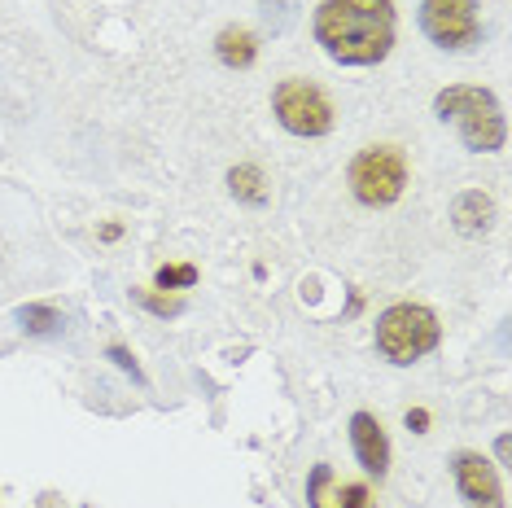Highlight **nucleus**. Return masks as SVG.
I'll list each match as a JSON object with an SVG mask.
<instances>
[{"label":"nucleus","instance_id":"6ab92c4d","mask_svg":"<svg viewBox=\"0 0 512 508\" xmlns=\"http://www.w3.org/2000/svg\"><path fill=\"white\" fill-rule=\"evenodd\" d=\"M0 351H5V346H0Z\"/></svg>","mask_w":512,"mask_h":508},{"label":"nucleus","instance_id":"2eb2a0df","mask_svg":"<svg viewBox=\"0 0 512 508\" xmlns=\"http://www.w3.org/2000/svg\"><path fill=\"white\" fill-rule=\"evenodd\" d=\"M145 307L158 311V316H176V311H184L180 298H158V294H145Z\"/></svg>","mask_w":512,"mask_h":508},{"label":"nucleus","instance_id":"f03ea898","mask_svg":"<svg viewBox=\"0 0 512 508\" xmlns=\"http://www.w3.org/2000/svg\"><path fill=\"white\" fill-rule=\"evenodd\" d=\"M434 114L442 123H456L460 127V141L473 154H495L504 149V110H499L495 92L491 88H473V84H451L434 97Z\"/></svg>","mask_w":512,"mask_h":508},{"label":"nucleus","instance_id":"9b49d317","mask_svg":"<svg viewBox=\"0 0 512 508\" xmlns=\"http://www.w3.org/2000/svg\"><path fill=\"white\" fill-rule=\"evenodd\" d=\"M228 184H232V198H241V202H250V206H263L267 202L263 171L259 167H232L228 171Z\"/></svg>","mask_w":512,"mask_h":508},{"label":"nucleus","instance_id":"6e6552de","mask_svg":"<svg viewBox=\"0 0 512 508\" xmlns=\"http://www.w3.org/2000/svg\"><path fill=\"white\" fill-rule=\"evenodd\" d=\"M351 447H355L364 473H372V478H386V469H390V438H386V430H381V421L372 417V412H355V417H351Z\"/></svg>","mask_w":512,"mask_h":508},{"label":"nucleus","instance_id":"f8f14e48","mask_svg":"<svg viewBox=\"0 0 512 508\" xmlns=\"http://www.w3.org/2000/svg\"><path fill=\"white\" fill-rule=\"evenodd\" d=\"M18 320H22V329L27 333H57L62 329V311H53V307H18Z\"/></svg>","mask_w":512,"mask_h":508},{"label":"nucleus","instance_id":"f257e3e1","mask_svg":"<svg viewBox=\"0 0 512 508\" xmlns=\"http://www.w3.org/2000/svg\"><path fill=\"white\" fill-rule=\"evenodd\" d=\"M320 49L342 66H377L394 49L390 0H320L316 9Z\"/></svg>","mask_w":512,"mask_h":508},{"label":"nucleus","instance_id":"9d476101","mask_svg":"<svg viewBox=\"0 0 512 508\" xmlns=\"http://www.w3.org/2000/svg\"><path fill=\"white\" fill-rule=\"evenodd\" d=\"M456 228L460 233H482V228H491V215H495V206H491V198L486 193H460L456 198Z\"/></svg>","mask_w":512,"mask_h":508},{"label":"nucleus","instance_id":"20e7f679","mask_svg":"<svg viewBox=\"0 0 512 508\" xmlns=\"http://www.w3.org/2000/svg\"><path fill=\"white\" fill-rule=\"evenodd\" d=\"M346 180H351V193L364 206H394L403 198L407 189V158L399 145H368L355 154L351 171H346Z\"/></svg>","mask_w":512,"mask_h":508},{"label":"nucleus","instance_id":"39448f33","mask_svg":"<svg viewBox=\"0 0 512 508\" xmlns=\"http://www.w3.org/2000/svg\"><path fill=\"white\" fill-rule=\"evenodd\" d=\"M272 110L285 132L294 136H329L333 132V106L329 97L307 84V79H281L272 92Z\"/></svg>","mask_w":512,"mask_h":508},{"label":"nucleus","instance_id":"423d86ee","mask_svg":"<svg viewBox=\"0 0 512 508\" xmlns=\"http://www.w3.org/2000/svg\"><path fill=\"white\" fill-rule=\"evenodd\" d=\"M421 31L447 53L473 49L482 40L477 0H421Z\"/></svg>","mask_w":512,"mask_h":508},{"label":"nucleus","instance_id":"7ed1b4c3","mask_svg":"<svg viewBox=\"0 0 512 508\" xmlns=\"http://www.w3.org/2000/svg\"><path fill=\"white\" fill-rule=\"evenodd\" d=\"M438 338H442L438 316L421 303H394L381 311V320H377V351L386 355L390 364L425 360L438 346Z\"/></svg>","mask_w":512,"mask_h":508},{"label":"nucleus","instance_id":"0eeeda50","mask_svg":"<svg viewBox=\"0 0 512 508\" xmlns=\"http://www.w3.org/2000/svg\"><path fill=\"white\" fill-rule=\"evenodd\" d=\"M451 469H456L460 500L469 508H504V487H499V473L491 469V460H486V456L460 452Z\"/></svg>","mask_w":512,"mask_h":508},{"label":"nucleus","instance_id":"4468645a","mask_svg":"<svg viewBox=\"0 0 512 508\" xmlns=\"http://www.w3.org/2000/svg\"><path fill=\"white\" fill-rule=\"evenodd\" d=\"M329 478H333L329 465H316V469H311V482H307V504H311V508H333L329 495H324V482H329Z\"/></svg>","mask_w":512,"mask_h":508},{"label":"nucleus","instance_id":"f3484780","mask_svg":"<svg viewBox=\"0 0 512 508\" xmlns=\"http://www.w3.org/2000/svg\"><path fill=\"white\" fill-rule=\"evenodd\" d=\"M110 360L119 364V368H127V373H132V377H141V373H136V364H132V355H127L123 346H110Z\"/></svg>","mask_w":512,"mask_h":508},{"label":"nucleus","instance_id":"1a4fd4ad","mask_svg":"<svg viewBox=\"0 0 512 508\" xmlns=\"http://www.w3.org/2000/svg\"><path fill=\"white\" fill-rule=\"evenodd\" d=\"M215 53L224 66H232V71H246V66H254V57H259V44H254V36L246 27H224L215 40Z\"/></svg>","mask_w":512,"mask_h":508},{"label":"nucleus","instance_id":"dca6fc26","mask_svg":"<svg viewBox=\"0 0 512 508\" xmlns=\"http://www.w3.org/2000/svg\"><path fill=\"white\" fill-rule=\"evenodd\" d=\"M342 508H368V487H359V482L342 487Z\"/></svg>","mask_w":512,"mask_h":508},{"label":"nucleus","instance_id":"a211bd4d","mask_svg":"<svg viewBox=\"0 0 512 508\" xmlns=\"http://www.w3.org/2000/svg\"><path fill=\"white\" fill-rule=\"evenodd\" d=\"M425 425H429V412H425V408H412V412H407V430L425 434Z\"/></svg>","mask_w":512,"mask_h":508},{"label":"nucleus","instance_id":"ddd939ff","mask_svg":"<svg viewBox=\"0 0 512 508\" xmlns=\"http://www.w3.org/2000/svg\"><path fill=\"white\" fill-rule=\"evenodd\" d=\"M158 290H189V285L197 281V268L193 263H171V268H158Z\"/></svg>","mask_w":512,"mask_h":508}]
</instances>
